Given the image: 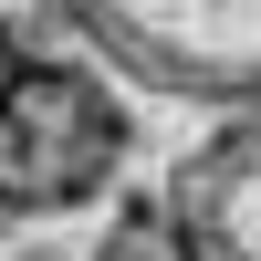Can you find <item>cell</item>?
<instances>
[{
  "label": "cell",
  "mask_w": 261,
  "mask_h": 261,
  "mask_svg": "<svg viewBox=\"0 0 261 261\" xmlns=\"http://www.w3.org/2000/svg\"><path fill=\"white\" fill-rule=\"evenodd\" d=\"M125 167V105L94 63L32 53L0 84V220H53L105 199Z\"/></svg>",
  "instance_id": "6da1fadb"
},
{
  "label": "cell",
  "mask_w": 261,
  "mask_h": 261,
  "mask_svg": "<svg viewBox=\"0 0 261 261\" xmlns=\"http://www.w3.org/2000/svg\"><path fill=\"white\" fill-rule=\"evenodd\" d=\"M94 53L188 105H261V0H53Z\"/></svg>",
  "instance_id": "7a4b0ae2"
},
{
  "label": "cell",
  "mask_w": 261,
  "mask_h": 261,
  "mask_svg": "<svg viewBox=\"0 0 261 261\" xmlns=\"http://www.w3.org/2000/svg\"><path fill=\"white\" fill-rule=\"evenodd\" d=\"M157 199L178 209L199 261H261V105H241L209 146H188Z\"/></svg>",
  "instance_id": "3957f363"
},
{
  "label": "cell",
  "mask_w": 261,
  "mask_h": 261,
  "mask_svg": "<svg viewBox=\"0 0 261 261\" xmlns=\"http://www.w3.org/2000/svg\"><path fill=\"white\" fill-rule=\"evenodd\" d=\"M84 261H199V241L178 230V209H167V199H125L115 220L94 230V251H84Z\"/></svg>",
  "instance_id": "277c9868"
},
{
  "label": "cell",
  "mask_w": 261,
  "mask_h": 261,
  "mask_svg": "<svg viewBox=\"0 0 261 261\" xmlns=\"http://www.w3.org/2000/svg\"><path fill=\"white\" fill-rule=\"evenodd\" d=\"M0 261H73L63 241H21V251H0Z\"/></svg>",
  "instance_id": "5b68a950"
},
{
  "label": "cell",
  "mask_w": 261,
  "mask_h": 261,
  "mask_svg": "<svg viewBox=\"0 0 261 261\" xmlns=\"http://www.w3.org/2000/svg\"><path fill=\"white\" fill-rule=\"evenodd\" d=\"M21 63H32V53H21V42H11V21H0V84H11Z\"/></svg>",
  "instance_id": "8992f818"
}]
</instances>
